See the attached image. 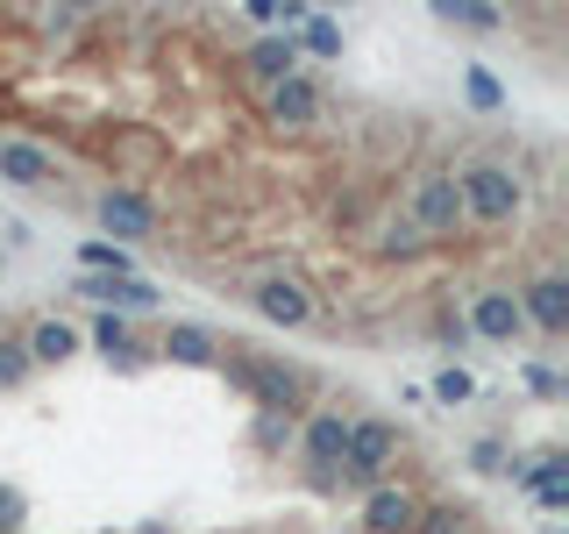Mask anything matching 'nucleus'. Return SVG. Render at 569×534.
<instances>
[{"mask_svg": "<svg viewBox=\"0 0 569 534\" xmlns=\"http://www.w3.org/2000/svg\"><path fill=\"white\" fill-rule=\"evenodd\" d=\"M512 299H520V314H527L541 335H562V328H569V278L548 271V278H533L527 293H512Z\"/></svg>", "mask_w": 569, "mask_h": 534, "instance_id": "nucleus-9", "label": "nucleus"}, {"mask_svg": "<svg viewBox=\"0 0 569 534\" xmlns=\"http://www.w3.org/2000/svg\"><path fill=\"white\" fill-rule=\"evenodd\" d=\"M249 307L271 320V328H307V320H313V293H307L299 278L271 271V278H257V285H249Z\"/></svg>", "mask_w": 569, "mask_h": 534, "instance_id": "nucleus-5", "label": "nucleus"}, {"mask_svg": "<svg viewBox=\"0 0 569 534\" xmlns=\"http://www.w3.org/2000/svg\"><path fill=\"white\" fill-rule=\"evenodd\" d=\"M228 378H236L242 392H257L263 414H284V406L299 399V370L278 364V356H249V349H236V356H228Z\"/></svg>", "mask_w": 569, "mask_h": 534, "instance_id": "nucleus-4", "label": "nucleus"}, {"mask_svg": "<svg viewBox=\"0 0 569 534\" xmlns=\"http://www.w3.org/2000/svg\"><path fill=\"white\" fill-rule=\"evenodd\" d=\"M441 22H462V29H498V8L491 0H441Z\"/></svg>", "mask_w": 569, "mask_h": 534, "instance_id": "nucleus-22", "label": "nucleus"}, {"mask_svg": "<svg viewBox=\"0 0 569 534\" xmlns=\"http://www.w3.org/2000/svg\"><path fill=\"white\" fill-rule=\"evenodd\" d=\"M79 264H86V271H100V278H136V271H129V249H121V243H86Z\"/></svg>", "mask_w": 569, "mask_h": 534, "instance_id": "nucleus-21", "label": "nucleus"}, {"mask_svg": "<svg viewBox=\"0 0 569 534\" xmlns=\"http://www.w3.org/2000/svg\"><path fill=\"white\" fill-rule=\"evenodd\" d=\"M470 100L477 107H498V79H491V71H470Z\"/></svg>", "mask_w": 569, "mask_h": 534, "instance_id": "nucleus-28", "label": "nucleus"}, {"mask_svg": "<svg viewBox=\"0 0 569 534\" xmlns=\"http://www.w3.org/2000/svg\"><path fill=\"white\" fill-rule=\"evenodd\" d=\"M520 328H527V314H520L512 293H477L470 299V335H485V343H512Z\"/></svg>", "mask_w": 569, "mask_h": 534, "instance_id": "nucleus-10", "label": "nucleus"}, {"mask_svg": "<svg viewBox=\"0 0 569 534\" xmlns=\"http://www.w3.org/2000/svg\"><path fill=\"white\" fill-rule=\"evenodd\" d=\"M107 157H114L121 171H150V165H164V142L150 129H114L107 136Z\"/></svg>", "mask_w": 569, "mask_h": 534, "instance_id": "nucleus-16", "label": "nucleus"}, {"mask_svg": "<svg viewBox=\"0 0 569 534\" xmlns=\"http://www.w3.org/2000/svg\"><path fill=\"white\" fill-rule=\"evenodd\" d=\"M79 22H86L79 8H50V14H43V36H79Z\"/></svg>", "mask_w": 569, "mask_h": 534, "instance_id": "nucleus-27", "label": "nucleus"}, {"mask_svg": "<svg viewBox=\"0 0 569 534\" xmlns=\"http://www.w3.org/2000/svg\"><path fill=\"white\" fill-rule=\"evenodd\" d=\"M22 349H29V364H64V356H71V349H79V335H71V328H64V320H36V328H29V343H22Z\"/></svg>", "mask_w": 569, "mask_h": 534, "instance_id": "nucleus-18", "label": "nucleus"}, {"mask_svg": "<svg viewBox=\"0 0 569 534\" xmlns=\"http://www.w3.org/2000/svg\"><path fill=\"white\" fill-rule=\"evenodd\" d=\"M292 50H313V58H335V50H342V29H335L328 14H307V22H299V36H292Z\"/></svg>", "mask_w": 569, "mask_h": 534, "instance_id": "nucleus-19", "label": "nucleus"}, {"mask_svg": "<svg viewBox=\"0 0 569 534\" xmlns=\"http://www.w3.org/2000/svg\"><path fill=\"white\" fill-rule=\"evenodd\" d=\"M413 534H470V506H420V521H413Z\"/></svg>", "mask_w": 569, "mask_h": 534, "instance_id": "nucleus-20", "label": "nucleus"}, {"mask_svg": "<svg viewBox=\"0 0 569 534\" xmlns=\"http://www.w3.org/2000/svg\"><path fill=\"white\" fill-rule=\"evenodd\" d=\"M242 71H249V79H263V86L299 79V50H292V36H263V43H249V50H242Z\"/></svg>", "mask_w": 569, "mask_h": 534, "instance_id": "nucleus-13", "label": "nucleus"}, {"mask_svg": "<svg viewBox=\"0 0 569 534\" xmlns=\"http://www.w3.org/2000/svg\"><path fill=\"white\" fill-rule=\"evenodd\" d=\"M263 121H271V129H313L320 121V86L307 79V71H299V79H284V86H271V93H263Z\"/></svg>", "mask_w": 569, "mask_h": 534, "instance_id": "nucleus-6", "label": "nucleus"}, {"mask_svg": "<svg viewBox=\"0 0 569 534\" xmlns=\"http://www.w3.org/2000/svg\"><path fill=\"white\" fill-rule=\"evenodd\" d=\"M413 521H420V498L413 492H399V485L370 492V506H363V527L370 534H413Z\"/></svg>", "mask_w": 569, "mask_h": 534, "instance_id": "nucleus-12", "label": "nucleus"}, {"mask_svg": "<svg viewBox=\"0 0 569 534\" xmlns=\"http://www.w3.org/2000/svg\"><path fill=\"white\" fill-rule=\"evenodd\" d=\"M213 349H221V343H213L200 320H178V328H164V356H171V364H213Z\"/></svg>", "mask_w": 569, "mask_h": 534, "instance_id": "nucleus-17", "label": "nucleus"}, {"mask_svg": "<svg viewBox=\"0 0 569 534\" xmlns=\"http://www.w3.org/2000/svg\"><path fill=\"white\" fill-rule=\"evenodd\" d=\"M299 449H307L313 471H335V463L349 456V414H335V406H328V414H313L307 435H299Z\"/></svg>", "mask_w": 569, "mask_h": 534, "instance_id": "nucleus-11", "label": "nucleus"}, {"mask_svg": "<svg viewBox=\"0 0 569 534\" xmlns=\"http://www.w3.org/2000/svg\"><path fill=\"white\" fill-rule=\"evenodd\" d=\"M0 178H8V186H50V178H58V157L36 136H0Z\"/></svg>", "mask_w": 569, "mask_h": 534, "instance_id": "nucleus-8", "label": "nucleus"}, {"mask_svg": "<svg viewBox=\"0 0 569 534\" xmlns=\"http://www.w3.org/2000/svg\"><path fill=\"white\" fill-rule=\"evenodd\" d=\"M29 378V349L14 335H0V385H22Z\"/></svg>", "mask_w": 569, "mask_h": 534, "instance_id": "nucleus-24", "label": "nucleus"}, {"mask_svg": "<svg viewBox=\"0 0 569 534\" xmlns=\"http://www.w3.org/2000/svg\"><path fill=\"white\" fill-rule=\"evenodd\" d=\"M370 249H378V257H399V264H413L420 249H435L420 236L413 221H406V207H391V214H378V221H370Z\"/></svg>", "mask_w": 569, "mask_h": 534, "instance_id": "nucleus-14", "label": "nucleus"}, {"mask_svg": "<svg viewBox=\"0 0 569 534\" xmlns=\"http://www.w3.org/2000/svg\"><path fill=\"white\" fill-rule=\"evenodd\" d=\"M100 228H107V236H121V249H129V243H142L157 228V207L142 200L136 186H107L100 192Z\"/></svg>", "mask_w": 569, "mask_h": 534, "instance_id": "nucleus-7", "label": "nucleus"}, {"mask_svg": "<svg viewBox=\"0 0 569 534\" xmlns=\"http://www.w3.org/2000/svg\"><path fill=\"white\" fill-rule=\"evenodd\" d=\"M406 221L420 228L427 243H449V236H462V192H456V171H441V165H427V171H413V192H406Z\"/></svg>", "mask_w": 569, "mask_h": 534, "instance_id": "nucleus-2", "label": "nucleus"}, {"mask_svg": "<svg viewBox=\"0 0 569 534\" xmlns=\"http://www.w3.org/2000/svg\"><path fill=\"white\" fill-rule=\"evenodd\" d=\"M456 192H462V221H485V228L512 221V214H520V200H527L520 171L498 165V157H470V165L456 171Z\"/></svg>", "mask_w": 569, "mask_h": 534, "instance_id": "nucleus-1", "label": "nucleus"}, {"mask_svg": "<svg viewBox=\"0 0 569 534\" xmlns=\"http://www.w3.org/2000/svg\"><path fill=\"white\" fill-rule=\"evenodd\" d=\"M441 343L462 349V343H470V320H462V314H441Z\"/></svg>", "mask_w": 569, "mask_h": 534, "instance_id": "nucleus-29", "label": "nucleus"}, {"mask_svg": "<svg viewBox=\"0 0 569 534\" xmlns=\"http://www.w3.org/2000/svg\"><path fill=\"white\" fill-rule=\"evenodd\" d=\"M370 221V200L363 192H342V200H335V228H363Z\"/></svg>", "mask_w": 569, "mask_h": 534, "instance_id": "nucleus-26", "label": "nucleus"}, {"mask_svg": "<svg viewBox=\"0 0 569 534\" xmlns=\"http://www.w3.org/2000/svg\"><path fill=\"white\" fill-rule=\"evenodd\" d=\"M14 521H22V498L0 492V534H14Z\"/></svg>", "mask_w": 569, "mask_h": 534, "instance_id": "nucleus-30", "label": "nucleus"}, {"mask_svg": "<svg viewBox=\"0 0 569 534\" xmlns=\"http://www.w3.org/2000/svg\"><path fill=\"white\" fill-rule=\"evenodd\" d=\"M435 399H449V406H462V399H470V370H441V378H435Z\"/></svg>", "mask_w": 569, "mask_h": 534, "instance_id": "nucleus-25", "label": "nucleus"}, {"mask_svg": "<svg viewBox=\"0 0 569 534\" xmlns=\"http://www.w3.org/2000/svg\"><path fill=\"white\" fill-rule=\"evenodd\" d=\"M477 471H506V449H498V442H477Z\"/></svg>", "mask_w": 569, "mask_h": 534, "instance_id": "nucleus-31", "label": "nucleus"}, {"mask_svg": "<svg viewBox=\"0 0 569 534\" xmlns=\"http://www.w3.org/2000/svg\"><path fill=\"white\" fill-rule=\"evenodd\" d=\"M79 299H100V307H129V314H142V307H157V293L142 278H100V271H86L79 285H71Z\"/></svg>", "mask_w": 569, "mask_h": 534, "instance_id": "nucleus-15", "label": "nucleus"}, {"mask_svg": "<svg viewBox=\"0 0 569 534\" xmlns=\"http://www.w3.org/2000/svg\"><path fill=\"white\" fill-rule=\"evenodd\" d=\"M391 456H399V427H391V421H349V456L335 463V471H342V485L378 492L385 471H391Z\"/></svg>", "mask_w": 569, "mask_h": 534, "instance_id": "nucleus-3", "label": "nucleus"}, {"mask_svg": "<svg viewBox=\"0 0 569 534\" xmlns=\"http://www.w3.org/2000/svg\"><path fill=\"white\" fill-rule=\"evenodd\" d=\"M93 349H107V356H129V349H136V343H129V320H121V314H107L100 328H93Z\"/></svg>", "mask_w": 569, "mask_h": 534, "instance_id": "nucleus-23", "label": "nucleus"}]
</instances>
